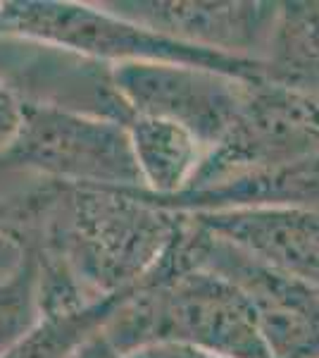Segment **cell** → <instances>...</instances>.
I'll use <instances>...</instances> for the list:
<instances>
[{"instance_id": "19", "label": "cell", "mask_w": 319, "mask_h": 358, "mask_svg": "<svg viewBox=\"0 0 319 358\" xmlns=\"http://www.w3.org/2000/svg\"><path fill=\"white\" fill-rule=\"evenodd\" d=\"M0 172H8V167H5V163L0 160Z\"/></svg>"}, {"instance_id": "9", "label": "cell", "mask_w": 319, "mask_h": 358, "mask_svg": "<svg viewBox=\"0 0 319 358\" xmlns=\"http://www.w3.org/2000/svg\"><path fill=\"white\" fill-rule=\"evenodd\" d=\"M186 215L258 263L319 289V208L269 206Z\"/></svg>"}, {"instance_id": "8", "label": "cell", "mask_w": 319, "mask_h": 358, "mask_svg": "<svg viewBox=\"0 0 319 358\" xmlns=\"http://www.w3.org/2000/svg\"><path fill=\"white\" fill-rule=\"evenodd\" d=\"M110 13L195 48L260 60L279 3L260 0H114Z\"/></svg>"}, {"instance_id": "16", "label": "cell", "mask_w": 319, "mask_h": 358, "mask_svg": "<svg viewBox=\"0 0 319 358\" xmlns=\"http://www.w3.org/2000/svg\"><path fill=\"white\" fill-rule=\"evenodd\" d=\"M29 248L24 241L17 236L0 222V280H8L10 275H15L20 270V265L24 263Z\"/></svg>"}, {"instance_id": "4", "label": "cell", "mask_w": 319, "mask_h": 358, "mask_svg": "<svg viewBox=\"0 0 319 358\" xmlns=\"http://www.w3.org/2000/svg\"><path fill=\"white\" fill-rule=\"evenodd\" d=\"M165 258L229 280L251 306L269 358H319V289L258 263L184 213Z\"/></svg>"}, {"instance_id": "17", "label": "cell", "mask_w": 319, "mask_h": 358, "mask_svg": "<svg viewBox=\"0 0 319 358\" xmlns=\"http://www.w3.org/2000/svg\"><path fill=\"white\" fill-rule=\"evenodd\" d=\"M129 358H226L219 354H210V351L195 349V346L186 344H150L143 349H136L131 354H126Z\"/></svg>"}, {"instance_id": "2", "label": "cell", "mask_w": 319, "mask_h": 358, "mask_svg": "<svg viewBox=\"0 0 319 358\" xmlns=\"http://www.w3.org/2000/svg\"><path fill=\"white\" fill-rule=\"evenodd\" d=\"M103 334L119 354L150 344H186L226 358H269L246 296L205 268H179L160 258Z\"/></svg>"}, {"instance_id": "12", "label": "cell", "mask_w": 319, "mask_h": 358, "mask_svg": "<svg viewBox=\"0 0 319 358\" xmlns=\"http://www.w3.org/2000/svg\"><path fill=\"white\" fill-rule=\"evenodd\" d=\"M260 62L262 82L319 96V0L279 3Z\"/></svg>"}, {"instance_id": "1", "label": "cell", "mask_w": 319, "mask_h": 358, "mask_svg": "<svg viewBox=\"0 0 319 358\" xmlns=\"http://www.w3.org/2000/svg\"><path fill=\"white\" fill-rule=\"evenodd\" d=\"M184 213L160 208L138 189L48 182L22 196L0 222L27 248L57 258L94 299L133 292L165 256Z\"/></svg>"}, {"instance_id": "13", "label": "cell", "mask_w": 319, "mask_h": 358, "mask_svg": "<svg viewBox=\"0 0 319 358\" xmlns=\"http://www.w3.org/2000/svg\"><path fill=\"white\" fill-rule=\"evenodd\" d=\"M131 292L107 296L65 315H43L20 342L5 349L0 358H69L91 334L101 332L119 303Z\"/></svg>"}, {"instance_id": "11", "label": "cell", "mask_w": 319, "mask_h": 358, "mask_svg": "<svg viewBox=\"0 0 319 358\" xmlns=\"http://www.w3.org/2000/svg\"><path fill=\"white\" fill-rule=\"evenodd\" d=\"M124 129L129 134L141 189L158 199L184 192L207 153L198 138L167 120L129 115Z\"/></svg>"}, {"instance_id": "6", "label": "cell", "mask_w": 319, "mask_h": 358, "mask_svg": "<svg viewBox=\"0 0 319 358\" xmlns=\"http://www.w3.org/2000/svg\"><path fill=\"white\" fill-rule=\"evenodd\" d=\"M312 155H319V96L255 82L231 129L205 153L184 192Z\"/></svg>"}, {"instance_id": "10", "label": "cell", "mask_w": 319, "mask_h": 358, "mask_svg": "<svg viewBox=\"0 0 319 358\" xmlns=\"http://www.w3.org/2000/svg\"><path fill=\"white\" fill-rule=\"evenodd\" d=\"M138 194L150 203L174 213H212L269 206L319 208V155L272 170L248 172L212 187L188 189L165 199L150 196L143 189H138Z\"/></svg>"}, {"instance_id": "5", "label": "cell", "mask_w": 319, "mask_h": 358, "mask_svg": "<svg viewBox=\"0 0 319 358\" xmlns=\"http://www.w3.org/2000/svg\"><path fill=\"white\" fill-rule=\"evenodd\" d=\"M0 160L72 187L141 189L124 124L50 103L24 101L22 127Z\"/></svg>"}, {"instance_id": "7", "label": "cell", "mask_w": 319, "mask_h": 358, "mask_svg": "<svg viewBox=\"0 0 319 358\" xmlns=\"http://www.w3.org/2000/svg\"><path fill=\"white\" fill-rule=\"evenodd\" d=\"M110 82L129 115L179 124L205 151L226 136L255 84L177 62H121L110 67Z\"/></svg>"}, {"instance_id": "18", "label": "cell", "mask_w": 319, "mask_h": 358, "mask_svg": "<svg viewBox=\"0 0 319 358\" xmlns=\"http://www.w3.org/2000/svg\"><path fill=\"white\" fill-rule=\"evenodd\" d=\"M69 358H129V356L119 354V351L107 342L105 334H103V330H101V332L91 334L84 344H79L77 351H74Z\"/></svg>"}, {"instance_id": "14", "label": "cell", "mask_w": 319, "mask_h": 358, "mask_svg": "<svg viewBox=\"0 0 319 358\" xmlns=\"http://www.w3.org/2000/svg\"><path fill=\"white\" fill-rule=\"evenodd\" d=\"M38 320L36 258L29 248L20 270L8 280H0V354L15 342H20Z\"/></svg>"}, {"instance_id": "3", "label": "cell", "mask_w": 319, "mask_h": 358, "mask_svg": "<svg viewBox=\"0 0 319 358\" xmlns=\"http://www.w3.org/2000/svg\"><path fill=\"white\" fill-rule=\"evenodd\" d=\"M0 36L31 41L79 55L101 65L121 62H177L262 82V62L174 41L170 36L110 13L103 5L67 0H8L0 3Z\"/></svg>"}, {"instance_id": "15", "label": "cell", "mask_w": 319, "mask_h": 358, "mask_svg": "<svg viewBox=\"0 0 319 358\" xmlns=\"http://www.w3.org/2000/svg\"><path fill=\"white\" fill-rule=\"evenodd\" d=\"M22 113H24V98L17 96L13 86H8V82L0 77V155L13 146L22 127Z\"/></svg>"}]
</instances>
